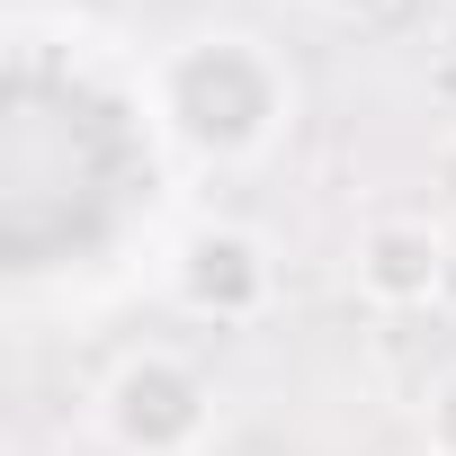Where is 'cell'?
I'll use <instances>...</instances> for the list:
<instances>
[{
	"label": "cell",
	"instance_id": "ba28073f",
	"mask_svg": "<svg viewBox=\"0 0 456 456\" xmlns=\"http://www.w3.org/2000/svg\"><path fill=\"white\" fill-rule=\"evenodd\" d=\"M438 305H456V224H447V287H438Z\"/></svg>",
	"mask_w": 456,
	"mask_h": 456
},
{
	"label": "cell",
	"instance_id": "52a82bcc",
	"mask_svg": "<svg viewBox=\"0 0 456 456\" xmlns=\"http://www.w3.org/2000/svg\"><path fill=\"white\" fill-rule=\"evenodd\" d=\"M438 188H447V206H456V134L438 143Z\"/></svg>",
	"mask_w": 456,
	"mask_h": 456
},
{
	"label": "cell",
	"instance_id": "5b68a950",
	"mask_svg": "<svg viewBox=\"0 0 456 456\" xmlns=\"http://www.w3.org/2000/svg\"><path fill=\"white\" fill-rule=\"evenodd\" d=\"M420 429H429V456H456V376H438V385H429Z\"/></svg>",
	"mask_w": 456,
	"mask_h": 456
},
{
	"label": "cell",
	"instance_id": "7a4b0ae2",
	"mask_svg": "<svg viewBox=\"0 0 456 456\" xmlns=\"http://www.w3.org/2000/svg\"><path fill=\"white\" fill-rule=\"evenodd\" d=\"M99 411H108V438L126 456H188L206 438V420H215V394H206V376L188 358L143 349V358H126L108 376V403Z\"/></svg>",
	"mask_w": 456,
	"mask_h": 456
},
{
	"label": "cell",
	"instance_id": "6da1fadb",
	"mask_svg": "<svg viewBox=\"0 0 456 456\" xmlns=\"http://www.w3.org/2000/svg\"><path fill=\"white\" fill-rule=\"evenodd\" d=\"M152 90H161L170 134L188 152H206V161H251L287 126V72H278V54L260 37H233V28L170 45L161 72H152Z\"/></svg>",
	"mask_w": 456,
	"mask_h": 456
},
{
	"label": "cell",
	"instance_id": "277c9868",
	"mask_svg": "<svg viewBox=\"0 0 456 456\" xmlns=\"http://www.w3.org/2000/svg\"><path fill=\"white\" fill-rule=\"evenodd\" d=\"M447 287V224L429 215H385L358 233V296L385 305V314H411V305H438Z\"/></svg>",
	"mask_w": 456,
	"mask_h": 456
},
{
	"label": "cell",
	"instance_id": "8992f818",
	"mask_svg": "<svg viewBox=\"0 0 456 456\" xmlns=\"http://www.w3.org/2000/svg\"><path fill=\"white\" fill-rule=\"evenodd\" d=\"M322 10H331V19H349V28H358V19H385V10H394V0H322Z\"/></svg>",
	"mask_w": 456,
	"mask_h": 456
},
{
	"label": "cell",
	"instance_id": "3957f363",
	"mask_svg": "<svg viewBox=\"0 0 456 456\" xmlns=\"http://www.w3.org/2000/svg\"><path fill=\"white\" fill-rule=\"evenodd\" d=\"M179 305L206 322H251L269 305V251L242 224H197L179 242Z\"/></svg>",
	"mask_w": 456,
	"mask_h": 456
}]
</instances>
